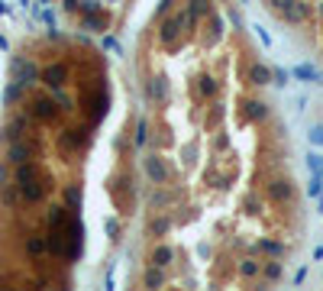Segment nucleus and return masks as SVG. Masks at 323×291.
I'll return each mask as SVG.
<instances>
[{
    "instance_id": "obj_1",
    "label": "nucleus",
    "mask_w": 323,
    "mask_h": 291,
    "mask_svg": "<svg viewBox=\"0 0 323 291\" xmlns=\"http://www.w3.org/2000/svg\"><path fill=\"white\" fill-rule=\"evenodd\" d=\"M142 285L281 275L300 194L269 71L233 0H162L139 46Z\"/></svg>"
},
{
    "instance_id": "obj_2",
    "label": "nucleus",
    "mask_w": 323,
    "mask_h": 291,
    "mask_svg": "<svg viewBox=\"0 0 323 291\" xmlns=\"http://www.w3.org/2000/svg\"><path fill=\"white\" fill-rule=\"evenodd\" d=\"M300 46L323 55V0H259Z\"/></svg>"
}]
</instances>
